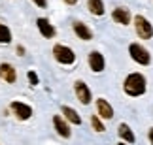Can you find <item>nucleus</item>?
Returning a JSON list of instances; mask_svg holds the SVG:
<instances>
[{
  "mask_svg": "<svg viewBox=\"0 0 153 145\" xmlns=\"http://www.w3.org/2000/svg\"><path fill=\"white\" fill-rule=\"evenodd\" d=\"M134 28H136V34L142 40L153 38V26H151V23L146 19V17H142V15L134 17Z\"/></svg>",
  "mask_w": 153,
  "mask_h": 145,
  "instance_id": "4",
  "label": "nucleus"
},
{
  "mask_svg": "<svg viewBox=\"0 0 153 145\" xmlns=\"http://www.w3.org/2000/svg\"><path fill=\"white\" fill-rule=\"evenodd\" d=\"M17 53H19V55H25V49H23L21 45H19V47H17Z\"/></svg>",
  "mask_w": 153,
  "mask_h": 145,
  "instance_id": "22",
  "label": "nucleus"
},
{
  "mask_svg": "<svg viewBox=\"0 0 153 145\" xmlns=\"http://www.w3.org/2000/svg\"><path fill=\"white\" fill-rule=\"evenodd\" d=\"M27 77H28V83H30L32 87H36V85H38V81H40V79H38V75H36V72H32V70L27 74Z\"/></svg>",
  "mask_w": 153,
  "mask_h": 145,
  "instance_id": "19",
  "label": "nucleus"
},
{
  "mask_svg": "<svg viewBox=\"0 0 153 145\" xmlns=\"http://www.w3.org/2000/svg\"><path fill=\"white\" fill-rule=\"evenodd\" d=\"M34 4L38 6V8H45V6H48V0H32Z\"/></svg>",
  "mask_w": 153,
  "mask_h": 145,
  "instance_id": "20",
  "label": "nucleus"
},
{
  "mask_svg": "<svg viewBox=\"0 0 153 145\" xmlns=\"http://www.w3.org/2000/svg\"><path fill=\"white\" fill-rule=\"evenodd\" d=\"M117 145H127V143H117Z\"/></svg>",
  "mask_w": 153,
  "mask_h": 145,
  "instance_id": "24",
  "label": "nucleus"
},
{
  "mask_svg": "<svg viewBox=\"0 0 153 145\" xmlns=\"http://www.w3.org/2000/svg\"><path fill=\"white\" fill-rule=\"evenodd\" d=\"M97 113H98V117H102L106 121L114 117V109L108 104V100H104V98H98L97 100Z\"/></svg>",
  "mask_w": 153,
  "mask_h": 145,
  "instance_id": "11",
  "label": "nucleus"
},
{
  "mask_svg": "<svg viewBox=\"0 0 153 145\" xmlns=\"http://www.w3.org/2000/svg\"><path fill=\"white\" fill-rule=\"evenodd\" d=\"M64 2H66V4H68V6H74V4H76V2H78V0H64Z\"/></svg>",
  "mask_w": 153,
  "mask_h": 145,
  "instance_id": "21",
  "label": "nucleus"
},
{
  "mask_svg": "<svg viewBox=\"0 0 153 145\" xmlns=\"http://www.w3.org/2000/svg\"><path fill=\"white\" fill-rule=\"evenodd\" d=\"M11 42V32L10 28L0 23V43H10Z\"/></svg>",
  "mask_w": 153,
  "mask_h": 145,
  "instance_id": "17",
  "label": "nucleus"
},
{
  "mask_svg": "<svg viewBox=\"0 0 153 145\" xmlns=\"http://www.w3.org/2000/svg\"><path fill=\"white\" fill-rule=\"evenodd\" d=\"M0 79L6 81V83H15L17 81V72L10 62H2L0 64Z\"/></svg>",
  "mask_w": 153,
  "mask_h": 145,
  "instance_id": "7",
  "label": "nucleus"
},
{
  "mask_svg": "<svg viewBox=\"0 0 153 145\" xmlns=\"http://www.w3.org/2000/svg\"><path fill=\"white\" fill-rule=\"evenodd\" d=\"M74 91H76V96H78V100L83 104V106L91 104V100H93L91 91H89V87H87L83 81H76V83H74Z\"/></svg>",
  "mask_w": 153,
  "mask_h": 145,
  "instance_id": "6",
  "label": "nucleus"
},
{
  "mask_svg": "<svg viewBox=\"0 0 153 145\" xmlns=\"http://www.w3.org/2000/svg\"><path fill=\"white\" fill-rule=\"evenodd\" d=\"M87 8H89V11L93 15H97V17L104 15V2L102 0H87Z\"/></svg>",
  "mask_w": 153,
  "mask_h": 145,
  "instance_id": "15",
  "label": "nucleus"
},
{
  "mask_svg": "<svg viewBox=\"0 0 153 145\" xmlns=\"http://www.w3.org/2000/svg\"><path fill=\"white\" fill-rule=\"evenodd\" d=\"M111 19L115 23H119V25H128L131 23V11L127 8H115L111 11Z\"/></svg>",
  "mask_w": 153,
  "mask_h": 145,
  "instance_id": "12",
  "label": "nucleus"
},
{
  "mask_svg": "<svg viewBox=\"0 0 153 145\" xmlns=\"http://www.w3.org/2000/svg\"><path fill=\"white\" fill-rule=\"evenodd\" d=\"M119 136H121L127 143H134V140H136V138H134V134H132V130L128 128V124H125V123L119 124Z\"/></svg>",
  "mask_w": 153,
  "mask_h": 145,
  "instance_id": "16",
  "label": "nucleus"
},
{
  "mask_svg": "<svg viewBox=\"0 0 153 145\" xmlns=\"http://www.w3.org/2000/svg\"><path fill=\"white\" fill-rule=\"evenodd\" d=\"M53 124H55V130L59 132V136H62V138H70V136H72V130H70V126H68V123H66L64 117L55 115V117H53Z\"/></svg>",
  "mask_w": 153,
  "mask_h": 145,
  "instance_id": "8",
  "label": "nucleus"
},
{
  "mask_svg": "<svg viewBox=\"0 0 153 145\" xmlns=\"http://www.w3.org/2000/svg\"><path fill=\"white\" fill-rule=\"evenodd\" d=\"M53 57H55V60L61 62V64H74L76 62L74 51L70 47H66V45H61V43H57L55 47H53Z\"/></svg>",
  "mask_w": 153,
  "mask_h": 145,
  "instance_id": "2",
  "label": "nucleus"
},
{
  "mask_svg": "<svg viewBox=\"0 0 153 145\" xmlns=\"http://www.w3.org/2000/svg\"><path fill=\"white\" fill-rule=\"evenodd\" d=\"M123 89L128 96H142L146 92V77L142 74H131L127 75L125 83H123Z\"/></svg>",
  "mask_w": 153,
  "mask_h": 145,
  "instance_id": "1",
  "label": "nucleus"
},
{
  "mask_svg": "<svg viewBox=\"0 0 153 145\" xmlns=\"http://www.w3.org/2000/svg\"><path fill=\"white\" fill-rule=\"evenodd\" d=\"M89 66H91L93 72H102L104 66H106L102 53H98V51H91V53H89Z\"/></svg>",
  "mask_w": 153,
  "mask_h": 145,
  "instance_id": "10",
  "label": "nucleus"
},
{
  "mask_svg": "<svg viewBox=\"0 0 153 145\" xmlns=\"http://www.w3.org/2000/svg\"><path fill=\"white\" fill-rule=\"evenodd\" d=\"M36 26L40 34H42L44 38H53L55 36V26L49 23V19H45V17H40V19H36Z\"/></svg>",
  "mask_w": 153,
  "mask_h": 145,
  "instance_id": "9",
  "label": "nucleus"
},
{
  "mask_svg": "<svg viewBox=\"0 0 153 145\" xmlns=\"http://www.w3.org/2000/svg\"><path fill=\"white\" fill-rule=\"evenodd\" d=\"M128 53H131L132 60H136L138 64H142V66H148L149 62H151L149 51L146 49V47H142L140 43H131V45H128Z\"/></svg>",
  "mask_w": 153,
  "mask_h": 145,
  "instance_id": "3",
  "label": "nucleus"
},
{
  "mask_svg": "<svg viewBox=\"0 0 153 145\" xmlns=\"http://www.w3.org/2000/svg\"><path fill=\"white\" fill-rule=\"evenodd\" d=\"M62 115H64V119H66L68 123H72V124H81V117L78 115V111H76L74 107L62 106Z\"/></svg>",
  "mask_w": 153,
  "mask_h": 145,
  "instance_id": "14",
  "label": "nucleus"
},
{
  "mask_svg": "<svg viewBox=\"0 0 153 145\" xmlns=\"http://www.w3.org/2000/svg\"><path fill=\"white\" fill-rule=\"evenodd\" d=\"M10 109L13 111V115L17 119H21V121H27V119H30L32 117V107L28 106V104H25V102H11V106H10Z\"/></svg>",
  "mask_w": 153,
  "mask_h": 145,
  "instance_id": "5",
  "label": "nucleus"
},
{
  "mask_svg": "<svg viewBox=\"0 0 153 145\" xmlns=\"http://www.w3.org/2000/svg\"><path fill=\"white\" fill-rule=\"evenodd\" d=\"M91 124H93V128H95L97 132H104L106 130L104 124H102V121L98 119V115H93V117H91Z\"/></svg>",
  "mask_w": 153,
  "mask_h": 145,
  "instance_id": "18",
  "label": "nucleus"
},
{
  "mask_svg": "<svg viewBox=\"0 0 153 145\" xmlns=\"http://www.w3.org/2000/svg\"><path fill=\"white\" fill-rule=\"evenodd\" d=\"M149 141H151V145H153V128L149 130Z\"/></svg>",
  "mask_w": 153,
  "mask_h": 145,
  "instance_id": "23",
  "label": "nucleus"
},
{
  "mask_svg": "<svg viewBox=\"0 0 153 145\" xmlns=\"http://www.w3.org/2000/svg\"><path fill=\"white\" fill-rule=\"evenodd\" d=\"M74 32H76V36H78L79 40H85V42H89V40H93V32H91V28L83 25V23H74Z\"/></svg>",
  "mask_w": 153,
  "mask_h": 145,
  "instance_id": "13",
  "label": "nucleus"
}]
</instances>
